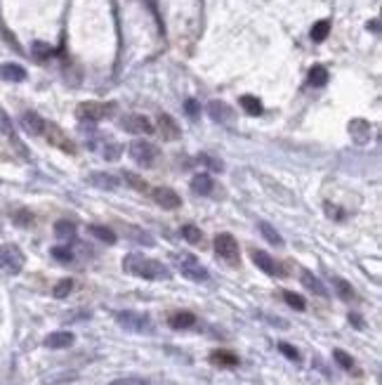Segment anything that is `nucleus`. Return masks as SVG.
Instances as JSON below:
<instances>
[{
    "instance_id": "nucleus-1",
    "label": "nucleus",
    "mask_w": 382,
    "mask_h": 385,
    "mask_svg": "<svg viewBox=\"0 0 382 385\" xmlns=\"http://www.w3.org/2000/svg\"><path fill=\"white\" fill-rule=\"evenodd\" d=\"M123 269L128 272V274L146 279V282H165V279H170V269L165 267L163 262L144 258V255H139V253L125 255Z\"/></svg>"
},
{
    "instance_id": "nucleus-19",
    "label": "nucleus",
    "mask_w": 382,
    "mask_h": 385,
    "mask_svg": "<svg viewBox=\"0 0 382 385\" xmlns=\"http://www.w3.org/2000/svg\"><path fill=\"white\" fill-rule=\"evenodd\" d=\"M168 324H170L172 329H191L196 324V317L191 314V312H175V314H170Z\"/></svg>"
},
{
    "instance_id": "nucleus-30",
    "label": "nucleus",
    "mask_w": 382,
    "mask_h": 385,
    "mask_svg": "<svg viewBox=\"0 0 382 385\" xmlns=\"http://www.w3.org/2000/svg\"><path fill=\"white\" fill-rule=\"evenodd\" d=\"M328 31H330V24H328V21H319V24H314V28H312V38H314L316 43L326 41Z\"/></svg>"
},
{
    "instance_id": "nucleus-25",
    "label": "nucleus",
    "mask_w": 382,
    "mask_h": 385,
    "mask_svg": "<svg viewBox=\"0 0 382 385\" xmlns=\"http://www.w3.org/2000/svg\"><path fill=\"white\" fill-rule=\"evenodd\" d=\"M241 104H243V109H246L250 116H259V114H262V102H259L257 97L243 95V97H241Z\"/></svg>"
},
{
    "instance_id": "nucleus-31",
    "label": "nucleus",
    "mask_w": 382,
    "mask_h": 385,
    "mask_svg": "<svg viewBox=\"0 0 382 385\" xmlns=\"http://www.w3.org/2000/svg\"><path fill=\"white\" fill-rule=\"evenodd\" d=\"M71 291H73V282H71V279H62V282L55 286L52 296H55V298H66Z\"/></svg>"
},
{
    "instance_id": "nucleus-6",
    "label": "nucleus",
    "mask_w": 382,
    "mask_h": 385,
    "mask_svg": "<svg viewBox=\"0 0 382 385\" xmlns=\"http://www.w3.org/2000/svg\"><path fill=\"white\" fill-rule=\"evenodd\" d=\"M215 251H217V255L224 262L239 265V260H241L239 243H236V239H234L232 234H217V236H215Z\"/></svg>"
},
{
    "instance_id": "nucleus-37",
    "label": "nucleus",
    "mask_w": 382,
    "mask_h": 385,
    "mask_svg": "<svg viewBox=\"0 0 382 385\" xmlns=\"http://www.w3.org/2000/svg\"><path fill=\"white\" fill-rule=\"evenodd\" d=\"M128 232L135 236L132 241H137V243H146V246H154V239H151L149 234H144V232H137V229H132V227H128Z\"/></svg>"
},
{
    "instance_id": "nucleus-16",
    "label": "nucleus",
    "mask_w": 382,
    "mask_h": 385,
    "mask_svg": "<svg viewBox=\"0 0 382 385\" xmlns=\"http://www.w3.org/2000/svg\"><path fill=\"white\" fill-rule=\"evenodd\" d=\"M208 114L215 123H229L232 121V107H226L224 102H210L208 104Z\"/></svg>"
},
{
    "instance_id": "nucleus-42",
    "label": "nucleus",
    "mask_w": 382,
    "mask_h": 385,
    "mask_svg": "<svg viewBox=\"0 0 382 385\" xmlns=\"http://www.w3.org/2000/svg\"><path fill=\"white\" fill-rule=\"evenodd\" d=\"M201 161H205V163L210 165L212 170H222V163H217L215 158H210V156H201Z\"/></svg>"
},
{
    "instance_id": "nucleus-38",
    "label": "nucleus",
    "mask_w": 382,
    "mask_h": 385,
    "mask_svg": "<svg viewBox=\"0 0 382 385\" xmlns=\"http://www.w3.org/2000/svg\"><path fill=\"white\" fill-rule=\"evenodd\" d=\"M33 52H35V57L45 59V57L52 55V48H50V45H45V43H35V45H33Z\"/></svg>"
},
{
    "instance_id": "nucleus-34",
    "label": "nucleus",
    "mask_w": 382,
    "mask_h": 385,
    "mask_svg": "<svg viewBox=\"0 0 382 385\" xmlns=\"http://www.w3.org/2000/svg\"><path fill=\"white\" fill-rule=\"evenodd\" d=\"M52 258H57L59 262H71L73 260V253L68 251V246H55L52 248Z\"/></svg>"
},
{
    "instance_id": "nucleus-23",
    "label": "nucleus",
    "mask_w": 382,
    "mask_h": 385,
    "mask_svg": "<svg viewBox=\"0 0 382 385\" xmlns=\"http://www.w3.org/2000/svg\"><path fill=\"white\" fill-rule=\"evenodd\" d=\"M3 78H5V81L19 83V81L26 78V71L21 69L19 64H5V66H3Z\"/></svg>"
},
{
    "instance_id": "nucleus-17",
    "label": "nucleus",
    "mask_w": 382,
    "mask_h": 385,
    "mask_svg": "<svg viewBox=\"0 0 382 385\" xmlns=\"http://www.w3.org/2000/svg\"><path fill=\"white\" fill-rule=\"evenodd\" d=\"M212 187H215L212 178L210 175H203V172L191 180V192L198 194V196H208V194H212Z\"/></svg>"
},
{
    "instance_id": "nucleus-7",
    "label": "nucleus",
    "mask_w": 382,
    "mask_h": 385,
    "mask_svg": "<svg viewBox=\"0 0 382 385\" xmlns=\"http://www.w3.org/2000/svg\"><path fill=\"white\" fill-rule=\"evenodd\" d=\"M121 128L125 132H132V135H151V132L156 130L151 121L142 114H128V116L121 118Z\"/></svg>"
},
{
    "instance_id": "nucleus-43",
    "label": "nucleus",
    "mask_w": 382,
    "mask_h": 385,
    "mask_svg": "<svg viewBox=\"0 0 382 385\" xmlns=\"http://www.w3.org/2000/svg\"><path fill=\"white\" fill-rule=\"evenodd\" d=\"M17 225H31V215L28 213H17Z\"/></svg>"
},
{
    "instance_id": "nucleus-27",
    "label": "nucleus",
    "mask_w": 382,
    "mask_h": 385,
    "mask_svg": "<svg viewBox=\"0 0 382 385\" xmlns=\"http://www.w3.org/2000/svg\"><path fill=\"white\" fill-rule=\"evenodd\" d=\"M309 83L314 85V88H321V85H326L328 83V71L323 66H314L312 74H309Z\"/></svg>"
},
{
    "instance_id": "nucleus-40",
    "label": "nucleus",
    "mask_w": 382,
    "mask_h": 385,
    "mask_svg": "<svg viewBox=\"0 0 382 385\" xmlns=\"http://www.w3.org/2000/svg\"><path fill=\"white\" fill-rule=\"evenodd\" d=\"M111 385H146V380L144 378H121V380H116V383H111Z\"/></svg>"
},
{
    "instance_id": "nucleus-22",
    "label": "nucleus",
    "mask_w": 382,
    "mask_h": 385,
    "mask_svg": "<svg viewBox=\"0 0 382 385\" xmlns=\"http://www.w3.org/2000/svg\"><path fill=\"white\" fill-rule=\"evenodd\" d=\"M88 232L95 236V239L104 241V243H116V234L111 232L109 227H102V225H90Z\"/></svg>"
},
{
    "instance_id": "nucleus-39",
    "label": "nucleus",
    "mask_w": 382,
    "mask_h": 385,
    "mask_svg": "<svg viewBox=\"0 0 382 385\" xmlns=\"http://www.w3.org/2000/svg\"><path fill=\"white\" fill-rule=\"evenodd\" d=\"M198 111H201V107H198L196 99H186V114H189L191 118H196Z\"/></svg>"
},
{
    "instance_id": "nucleus-10",
    "label": "nucleus",
    "mask_w": 382,
    "mask_h": 385,
    "mask_svg": "<svg viewBox=\"0 0 382 385\" xmlns=\"http://www.w3.org/2000/svg\"><path fill=\"white\" fill-rule=\"evenodd\" d=\"M253 262L269 276H281L283 274V269L279 267V262L274 260L269 253H264V251H253Z\"/></svg>"
},
{
    "instance_id": "nucleus-9",
    "label": "nucleus",
    "mask_w": 382,
    "mask_h": 385,
    "mask_svg": "<svg viewBox=\"0 0 382 385\" xmlns=\"http://www.w3.org/2000/svg\"><path fill=\"white\" fill-rule=\"evenodd\" d=\"M154 201L165 211H175L182 206V199L177 196V192H172L170 187H156L154 189Z\"/></svg>"
},
{
    "instance_id": "nucleus-15",
    "label": "nucleus",
    "mask_w": 382,
    "mask_h": 385,
    "mask_svg": "<svg viewBox=\"0 0 382 385\" xmlns=\"http://www.w3.org/2000/svg\"><path fill=\"white\" fill-rule=\"evenodd\" d=\"M45 345L52 347V350L71 347V345H73V333H68V331H55V333H50V336L45 338Z\"/></svg>"
},
{
    "instance_id": "nucleus-33",
    "label": "nucleus",
    "mask_w": 382,
    "mask_h": 385,
    "mask_svg": "<svg viewBox=\"0 0 382 385\" xmlns=\"http://www.w3.org/2000/svg\"><path fill=\"white\" fill-rule=\"evenodd\" d=\"M123 180L137 192H146V182H142V178H137L135 172H123Z\"/></svg>"
},
{
    "instance_id": "nucleus-12",
    "label": "nucleus",
    "mask_w": 382,
    "mask_h": 385,
    "mask_svg": "<svg viewBox=\"0 0 382 385\" xmlns=\"http://www.w3.org/2000/svg\"><path fill=\"white\" fill-rule=\"evenodd\" d=\"M158 125H161V135H163V139H179V135H182L177 121H175L170 114H161V116H158Z\"/></svg>"
},
{
    "instance_id": "nucleus-21",
    "label": "nucleus",
    "mask_w": 382,
    "mask_h": 385,
    "mask_svg": "<svg viewBox=\"0 0 382 385\" xmlns=\"http://www.w3.org/2000/svg\"><path fill=\"white\" fill-rule=\"evenodd\" d=\"M330 282H333L335 291H337V296H340L342 300H352V298H354V289H352V284H347L342 276H330Z\"/></svg>"
},
{
    "instance_id": "nucleus-29",
    "label": "nucleus",
    "mask_w": 382,
    "mask_h": 385,
    "mask_svg": "<svg viewBox=\"0 0 382 385\" xmlns=\"http://www.w3.org/2000/svg\"><path fill=\"white\" fill-rule=\"evenodd\" d=\"M333 357H335V362H337L342 369H347V371H352V369H354V359L349 357L345 350H333Z\"/></svg>"
},
{
    "instance_id": "nucleus-20",
    "label": "nucleus",
    "mask_w": 382,
    "mask_h": 385,
    "mask_svg": "<svg viewBox=\"0 0 382 385\" xmlns=\"http://www.w3.org/2000/svg\"><path fill=\"white\" fill-rule=\"evenodd\" d=\"M55 234H57V239L71 241V239H75V225L68 220H59L55 225Z\"/></svg>"
},
{
    "instance_id": "nucleus-8",
    "label": "nucleus",
    "mask_w": 382,
    "mask_h": 385,
    "mask_svg": "<svg viewBox=\"0 0 382 385\" xmlns=\"http://www.w3.org/2000/svg\"><path fill=\"white\" fill-rule=\"evenodd\" d=\"M113 111V104H99V102H85L78 107V118L83 121H90V123H97L102 118L111 116Z\"/></svg>"
},
{
    "instance_id": "nucleus-14",
    "label": "nucleus",
    "mask_w": 382,
    "mask_h": 385,
    "mask_svg": "<svg viewBox=\"0 0 382 385\" xmlns=\"http://www.w3.org/2000/svg\"><path fill=\"white\" fill-rule=\"evenodd\" d=\"M90 185L99 187V189H118L121 182H118L116 175H111V172H90Z\"/></svg>"
},
{
    "instance_id": "nucleus-13",
    "label": "nucleus",
    "mask_w": 382,
    "mask_h": 385,
    "mask_svg": "<svg viewBox=\"0 0 382 385\" xmlns=\"http://www.w3.org/2000/svg\"><path fill=\"white\" fill-rule=\"evenodd\" d=\"M21 125H24V130L31 132V135H43L45 128H48V123H45L35 111H26V114L21 116Z\"/></svg>"
},
{
    "instance_id": "nucleus-2",
    "label": "nucleus",
    "mask_w": 382,
    "mask_h": 385,
    "mask_svg": "<svg viewBox=\"0 0 382 385\" xmlns=\"http://www.w3.org/2000/svg\"><path fill=\"white\" fill-rule=\"evenodd\" d=\"M116 322L123 326L125 331H132V333H149L154 329L149 314H142V312H132V309H125V312H116Z\"/></svg>"
},
{
    "instance_id": "nucleus-36",
    "label": "nucleus",
    "mask_w": 382,
    "mask_h": 385,
    "mask_svg": "<svg viewBox=\"0 0 382 385\" xmlns=\"http://www.w3.org/2000/svg\"><path fill=\"white\" fill-rule=\"evenodd\" d=\"M118 154H121V145L118 142H109V145L104 147V156L109 158V161H116Z\"/></svg>"
},
{
    "instance_id": "nucleus-26",
    "label": "nucleus",
    "mask_w": 382,
    "mask_h": 385,
    "mask_svg": "<svg viewBox=\"0 0 382 385\" xmlns=\"http://www.w3.org/2000/svg\"><path fill=\"white\" fill-rule=\"evenodd\" d=\"M210 359H212V364H219V366H236L239 364V357L232 355V352H212Z\"/></svg>"
},
{
    "instance_id": "nucleus-5",
    "label": "nucleus",
    "mask_w": 382,
    "mask_h": 385,
    "mask_svg": "<svg viewBox=\"0 0 382 385\" xmlns=\"http://www.w3.org/2000/svg\"><path fill=\"white\" fill-rule=\"evenodd\" d=\"M128 152H130V158H132L135 163L144 165V168H151V165L156 163V158H158V149L151 145V142H144V139L132 142Z\"/></svg>"
},
{
    "instance_id": "nucleus-4",
    "label": "nucleus",
    "mask_w": 382,
    "mask_h": 385,
    "mask_svg": "<svg viewBox=\"0 0 382 385\" xmlns=\"http://www.w3.org/2000/svg\"><path fill=\"white\" fill-rule=\"evenodd\" d=\"M24 267V253L14 243H3L0 246V269L7 274H19Z\"/></svg>"
},
{
    "instance_id": "nucleus-32",
    "label": "nucleus",
    "mask_w": 382,
    "mask_h": 385,
    "mask_svg": "<svg viewBox=\"0 0 382 385\" xmlns=\"http://www.w3.org/2000/svg\"><path fill=\"white\" fill-rule=\"evenodd\" d=\"M283 298H286V303L290 305L293 309H300V312H302V309L307 307V305H304V298L297 296V293H293V291H286V293H283Z\"/></svg>"
},
{
    "instance_id": "nucleus-28",
    "label": "nucleus",
    "mask_w": 382,
    "mask_h": 385,
    "mask_svg": "<svg viewBox=\"0 0 382 385\" xmlns=\"http://www.w3.org/2000/svg\"><path fill=\"white\" fill-rule=\"evenodd\" d=\"M182 236H184L189 243H201V241H203V234H201V229L194 227V225H184V227H182Z\"/></svg>"
},
{
    "instance_id": "nucleus-35",
    "label": "nucleus",
    "mask_w": 382,
    "mask_h": 385,
    "mask_svg": "<svg viewBox=\"0 0 382 385\" xmlns=\"http://www.w3.org/2000/svg\"><path fill=\"white\" fill-rule=\"evenodd\" d=\"M279 350L286 355L288 359H293V362H300V352L295 350L293 345H288V343H279Z\"/></svg>"
},
{
    "instance_id": "nucleus-24",
    "label": "nucleus",
    "mask_w": 382,
    "mask_h": 385,
    "mask_svg": "<svg viewBox=\"0 0 382 385\" xmlns=\"http://www.w3.org/2000/svg\"><path fill=\"white\" fill-rule=\"evenodd\" d=\"M257 227H259V232H262V236H264V239L269 241L272 246H283V239H281V234L276 232V229H274L269 222H259Z\"/></svg>"
},
{
    "instance_id": "nucleus-41",
    "label": "nucleus",
    "mask_w": 382,
    "mask_h": 385,
    "mask_svg": "<svg viewBox=\"0 0 382 385\" xmlns=\"http://www.w3.org/2000/svg\"><path fill=\"white\" fill-rule=\"evenodd\" d=\"M0 130L3 132H10V118H7V114L3 109H0Z\"/></svg>"
},
{
    "instance_id": "nucleus-3",
    "label": "nucleus",
    "mask_w": 382,
    "mask_h": 385,
    "mask_svg": "<svg viewBox=\"0 0 382 385\" xmlns=\"http://www.w3.org/2000/svg\"><path fill=\"white\" fill-rule=\"evenodd\" d=\"M177 267H179V272H182V276H186L189 282H208V279H210L208 269H205L191 253L177 255Z\"/></svg>"
},
{
    "instance_id": "nucleus-11",
    "label": "nucleus",
    "mask_w": 382,
    "mask_h": 385,
    "mask_svg": "<svg viewBox=\"0 0 382 385\" xmlns=\"http://www.w3.org/2000/svg\"><path fill=\"white\" fill-rule=\"evenodd\" d=\"M349 132H352V139H354L356 145H368L370 142V123L361 121V118H356L349 123Z\"/></svg>"
},
{
    "instance_id": "nucleus-18",
    "label": "nucleus",
    "mask_w": 382,
    "mask_h": 385,
    "mask_svg": "<svg viewBox=\"0 0 382 385\" xmlns=\"http://www.w3.org/2000/svg\"><path fill=\"white\" fill-rule=\"evenodd\" d=\"M302 284H304V289L312 291V293H316V296H321V298L328 296V289L319 282V276H314L312 272H307V269L302 272Z\"/></svg>"
}]
</instances>
